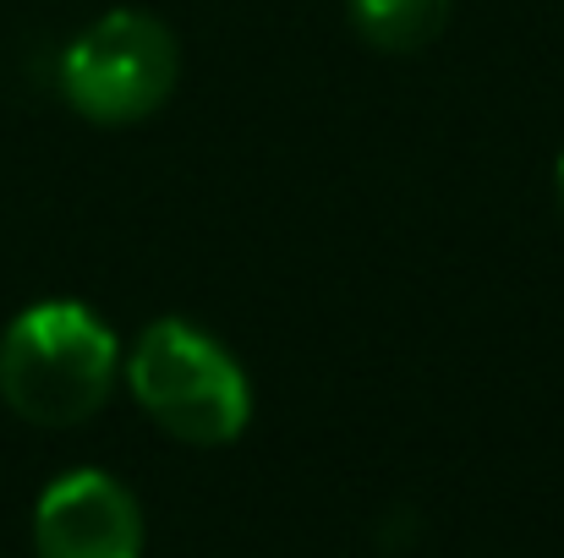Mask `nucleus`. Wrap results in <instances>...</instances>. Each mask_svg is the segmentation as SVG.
<instances>
[{
	"label": "nucleus",
	"mask_w": 564,
	"mask_h": 558,
	"mask_svg": "<svg viewBox=\"0 0 564 558\" xmlns=\"http://www.w3.org/2000/svg\"><path fill=\"white\" fill-rule=\"evenodd\" d=\"M121 372L110 324L83 302H33L0 335V400L33 427L88 422Z\"/></svg>",
	"instance_id": "f257e3e1"
},
{
	"label": "nucleus",
	"mask_w": 564,
	"mask_h": 558,
	"mask_svg": "<svg viewBox=\"0 0 564 558\" xmlns=\"http://www.w3.org/2000/svg\"><path fill=\"white\" fill-rule=\"evenodd\" d=\"M127 389L171 438L197 449L236 444L252 422V383L241 362L187 318H160L138 335Z\"/></svg>",
	"instance_id": "f03ea898"
},
{
	"label": "nucleus",
	"mask_w": 564,
	"mask_h": 558,
	"mask_svg": "<svg viewBox=\"0 0 564 558\" xmlns=\"http://www.w3.org/2000/svg\"><path fill=\"white\" fill-rule=\"evenodd\" d=\"M176 33L149 11H105L61 55V94L94 127H132L176 88Z\"/></svg>",
	"instance_id": "7ed1b4c3"
},
{
	"label": "nucleus",
	"mask_w": 564,
	"mask_h": 558,
	"mask_svg": "<svg viewBox=\"0 0 564 558\" xmlns=\"http://www.w3.org/2000/svg\"><path fill=\"white\" fill-rule=\"evenodd\" d=\"M39 558H143V510L110 471H66L33 510Z\"/></svg>",
	"instance_id": "20e7f679"
},
{
	"label": "nucleus",
	"mask_w": 564,
	"mask_h": 558,
	"mask_svg": "<svg viewBox=\"0 0 564 558\" xmlns=\"http://www.w3.org/2000/svg\"><path fill=\"white\" fill-rule=\"evenodd\" d=\"M346 11H351V28L389 55L433 44L449 22V0H346Z\"/></svg>",
	"instance_id": "39448f33"
},
{
	"label": "nucleus",
	"mask_w": 564,
	"mask_h": 558,
	"mask_svg": "<svg viewBox=\"0 0 564 558\" xmlns=\"http://www.w3.org/2000/svg\"><path fill=\"white\" fill-rule=\"evenodd\" d=\"M560 197H564V154H560Z\"/></svg>",
	"instance_id": "423d86ee"
}]
</instances>
